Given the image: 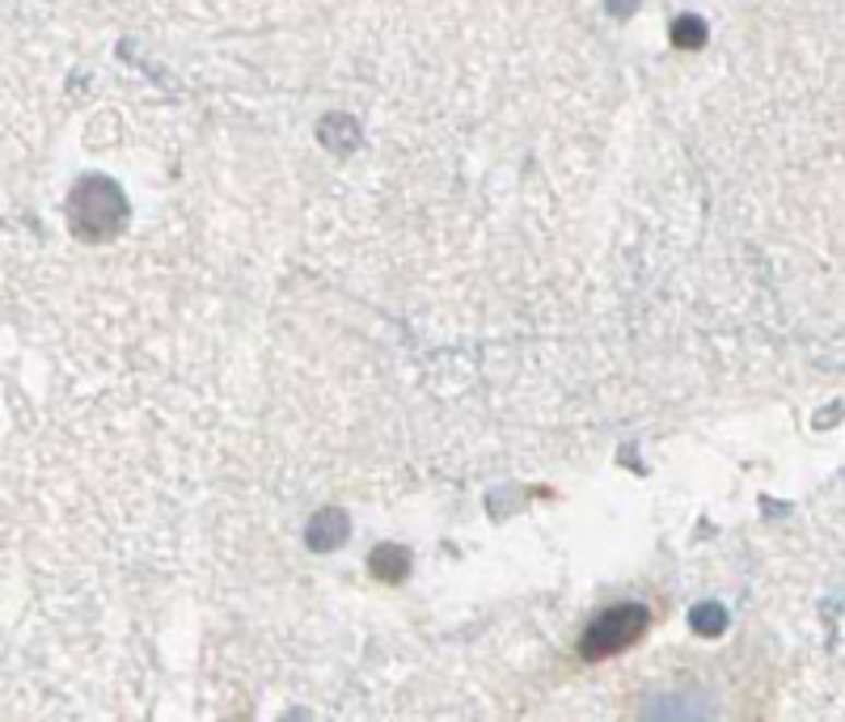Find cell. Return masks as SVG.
Returning a JSON list of instances; mask_svg holds the SVG:
<instances>
[{"label": "cell", "mask_w": 845, "mask_h": 722, "mask_svg": "<svg viewBox=\"0 0 845 722\" xmlns=\"http://www.w3.org/2000/svg\"><path fill=\"white\" fill-rule=\"evenodd\" d=\"M639 629H643V608H618V613H609L605 622H596V629L587 634L584 651H587V655L618 651L621 642H630Z\"/></svg>", "instance_id": "cell-1"}]
</instances>
